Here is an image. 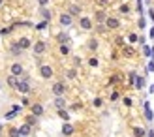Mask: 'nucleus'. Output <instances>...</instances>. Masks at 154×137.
Returning a JSON list of instances; mask_svg holds the SVG:
<instances>
[{
  "instance_id": "423d86ee",
  "label": "nucleus",
  "mask_w": 154,
  "mask_h": 137,
  "mask_svg": "<svg viewBox=\"0 0 154 137\" xmlns=\"http://www.w3.org/2000/svg\"><path fill=\"white\" fill-rule=\"evenodd\" d=\"M105 26L109 28V30H115V28L120 26V21H119L117 17H107V19H105Z\"/></svg>"
},
{
  "instance_id": "7c9ffc66",
  "label": "nucleus",
  "mask_w": 154,
  "mask_h": 137,
  "mask_svg": "<svg viewBox=\"0 0 154 137\" xmlns=\"http://www.w3.org/2000/svg\"><path fill=\"white\" fill-rule=\"evenodd\" d=\"M75 75H77L75 70H68V72H66V77H68V79H75Z\"/></svg>"
},
{
  "instance_id": "7ed1b4c3",
  "label": "nucleus",
  "mask_w": 154,
  "mask_h": 137,
  "mask_svg": "<svg viewBox=\"0 0 154 137\" xmlns=\"http://www.w3.org/2000/svg\"><path fill=\"white\" fill-rule=\"evenodd\" d=\"M17 90L21 94H28L30 92V83H28V79L25 77V79H19V83H17Z\"/></svg>"
},
{
  "instance_id": "9d476101",
  "label": "nucleus",
  "mask_w": 154,
  "mask_h": 137,
  "mask_svg": "<svg viewBox=\"0 0 154 137\" xmlns=\"http://www.w3.org/2000/svg\"><path fill=\"white\" fill-rule=\"evenodd\" d=\"M79 26H81L83 30H92V19L81 17V19H79Z\"/></svg>"
},
{
  "instance_id": "72a5a7b5",
  "label": "nucleus",
  "mask_w": 154,
  "mask_h": 137,
  "mask_svg": "<svg viewBox=\"0 0 154 137\" xmlns=\"http://www.w3.org/2000/svg\"><path fill=\"white\" fill-rule=\"evenodd\" d=\"M88 64H90L92 68H96V66H98V58H90V60H88Z\"/></svg>"
},
{
  "instance_id": "a878e982",
  "label": "nucleus",
  "mask_w": 154,
  "mask_h": 137,
  "mask_svg": "<svg viewBox=\"0 0 154 137\" xmlns=\"http://www.w3.org/2000/svg\"><path fill=\"white\" fill-rule=\"evenodd\" d=\"M145 87V77H137L135 79V88H143Z\"/></svg>"
},
{
  "instance_id": "4c0bfd02",
  "label": "nucleus",
  "mask_w": 154,
  "mask_h": 137,
  "mask_svg": "<svg viewBox=\"0 0 154 137\" xmlns=\"http://www.w3.org/2000/svg\"><path fill=\"white\" fill-rule=\"evenodd\" d=\"M38 4H40V6H47L49 0H38Z\"/></svg>"
},
{
  "instance_id": "2eb2a0df",
  "label": "nucleus",
  "mask_w": 154,
  "mask_h": 137,
  "mask_svg": "<svg viewBox=\"0 0 154 137\" xmlns=\"http://www.w3.org/2000/svg\"><path fill=\"white\" fill-rule=\"evenodd\" d=\"M105 19H107V15H105L103 10H98V11L94 13V21H96V23H105Z\"/></svg>"
},
{
  "instance_id": "6ab92c4d",
  "label": "nucleus",
  "mask_w": 154,
  "mask_h": 137,
  "mask_svg": "<svg viewBox=\"0 0 154 137\" xmlns=\"http://www.w3.org/2000/svg\"><path fill=\"white\" fill-rule=\"evenodd\" d=\"M57 40H58L60 45H62V43H70V36H68L66 32H60V34H57Z\"/></svg>"
},
{
  "instance_id": "473e14b6",
  "label": "nucleus",
  "mask_w": 154,
  "mask_h": 137,
  "mask_svg": "<svg viewBox=\"0 0 154 137\" xmlns=\"http://www.w3.org/2000/svg\"><path fill=\"white\" fill-rule=\"evenodd\" d=\"M128 40L134 43V41H137V40H139V36H137V34H128Z\"/></svg>"
},
{
  "instance_id": "f704fd0d",
  "label": "nucleus",
  "mask_w": 154,
  "mask_h": 137,
  "mask_svg": "<svg viewBox=\"0 0 154 137\" xmlns=\"http://www.w3.org/2000/svg\"><path fill=\"white\" fill-rule=\"evenodd\" d=\"M137 25H139V28H145V25H147V21H145V17H141V19H139V23H137Z\"/></svg>"
},
{
  "instance_id": "37998d69",
  "label": "nucleus",
  "mask_w": 154,
  "mask_h": 137,
  "mask_svg": "<svg viewBox=\"0 0 154 137\" xmlns=\"http://www.w3.org/2000/svg\"><path fill=\"white\" fill-rule=\"evenodd\" d=\"M145 2H147V4H150V0H145Z\"/></svg>"
},
{
  "instance_id": "f3484780",
  "label": "nucleus",
  "mask_w": 154,
  "mask_h": 137,
  "mask_svg": "<svg viewBox=\"0 0 154 137\" xmlns=\"http://www.w3.org/2000/svg\"><path fill=\"white\" fill-rule=\"evenodd\" d=\"M40 15H42L45 21H51V17H53V13H51L45 6H40Z\"/></svg>"
},
{
  "instance_id": "f8f14e48",
  "label": "nucleus",
  "mask_w": 154,
  "mask_h": 137,
  "mask_svg": "<svg viewBox=\"0 0 154 137\" xmlns=\"http://www.w3.org/2000/svg\"><path fill=\"white\" fill-rule=\"evenodd\" d=\"M53 105H55L57 109H66V100H64V96H55V102H53Z\"/></svg>"
},
{
  "instance_id": "ea45409f",
  "label": "nucleus",
  "mask_w": 154,
  "mask_h": 137,
  "mask_svg": "<svg viewBox=\"0 0 154 137\" xmlns=\"http://www.w3.org/2000/svg\"><path fill=\"white\" fill-rule=\"evenodd\" d=\"M143 51H145V55H147V56H149V55H150V49H149V47H147V45H145V47H143Z\"/></svg>"
},
{
  "instance_id": "f257e3e1",
  "label": "nucleus",
  "mask_w": 154,
  "mask_h": 137,
  "mask_svg": "<svg viewBox=\"0 0 154 137\" xmlns=\"http://www.w3.org/2000/svg\"><path fill=\"white\" fill-rule=\"evenodd\" d=\"M53 94L55 96H64L66 94V90H68V87H66V83H62V81H57V83H53Z\"/></svg>"
},
{
  "instance_id": "c85d7f7f",
  "label": "nucleus",
  "mask_w": 154,
  "mask_h": 137,
  "mask_svg": "<svg viewBox=\"0 0 154 137\" xmlns=\"http://www.w3.org/2000/svg\"><path fill=\"white\" fill-rule=\"evenodd\" d=\"M119 98H120V92H117V90H115V92H111V96H109V100H111V102H117Z\"/></svg>"
},
{
  "instance_id": "a19ab883",
  "label": "nucleus",
  "mask_w": 154,
  "mask_h": 137,
  "mask_svg": "<svg viewBox=\"0 0 154 137\" xmlns=\"http://www.w3.org/2000/svg\"><path fill=\"white\" fill-rule=\"evenodd\" d=\"M147 137H154V132H152V130H149V132H147Z\"/></svg>"
},
{
  "instance_id": "aec40b11",
  "label": "nucleus",
  "mask_w": 154,
  "mask_h": 137,
  "mask_svg": "<svg viewBox=\"0 0 154 137\" xmlns=\"http://www.w3.org/2000/svg\"><path fill=\"white\" fill-rule=\"evenodd\" d=\"M134 137H145V128H141V126H134Z\"/></svg>"
},
{
  "instance_id": "bb28decb",
  "label": "nucleus",
  "mask_w": 154,
  "mask_h": 137,
  "mask_svg": "<svg viewBox=\"0 0 154 137\" xmlns=\"http://www.w3.org/2000/svg\"><path fill=\"white\" fill-rule=\"evenodd\" d=\"M122 51H124V55H126V56H132V55H134V47H132V45H126V47L122 49Z\"/></svg>"
},
{
  "instance_id": "4468645a",
  "label": "nucleus",
  "mask_w": 154,
  "mask_h": 137,
  "mask_svg": "<svg viewBox=\"0 0 154 137\" xmlns=\"http://www.w3.org/2000/svg\"><path fill=\"white\" fill-rule=\"evenodd\" d=\"M30 132H32V126L30 124H23V126H19V133H21V137H26V135H30Z\"/></svg>"
},
{
  "instance_id": "4be33fe9",
  "label": "nucleus",
  "mask_w": 154,
  "mask_h": 137,
  "mask_svg": "<svg viewBox=\"0 0 154 137\" xmlns=\"http://www.w3.org/2000/svg\"><path fill=\"white\" fill-rule=\"evenodd\" d=\"M38 118H40V117H36V115H28V117L25 118V122L30 124V126H36V124H38Z\"/></svg>"
},
{
  "instance_id": "cd10ccee",
  "label": "nucleus",
  "mask_w": 154,
  "mask_h": 137,
  "mask_svg": "<svg viewBox=\"0 0 154 137\" xmlns=\"http://www.w3.org/2000/svg\"><path fill=\"white\" fill-rule=\"evenodd\" d=\"M10 137H21L19 128H10Z\"/></svg>"
},
{
  "instance_id": "f03ea898",
  "label": "nucleus",
  "mask_w": 154,
  "mask_h": 137,
  "mask_svg": "<svg viewBox=\"0 0 154 137\" xmlns=\"http://www.w3.org/2000/svg\"><path fill=\"white\" fill-rule=\"evenodd\" d=\"M40 75H42V79H51L53 75H55V72H53V68L49 64H42L40 66Z\"/></svg>"
},
{
  "instance_id": "c9c22d12",
  "label": "nucleus",
  "mask_w": 154,
  "mask_h": 137,
  "mask_svg": "<svg viewBox=\"0 0 154 137\" xmlns=\"http://www.w3.org/2000/svg\"><path fill=\"white\" fill-rule=\"evenodd\" d=\"M132 98H124V105H128V107H132Z\"/></svg>"
},
{
  "instance_id": "9b49d317",
  "label": "nucleus",
  "mask_w": 154,
  "mask_h": 137,
  "mask_svg": "<svg viewBox=\"0 0 154 137\" xmlns=\"http://www.w3.org/2000/svg\"><path fill=\"white\" fill-rule=\"evenodd\" d=\"M17 83H19V77L17 75H8V79H6V85L10 87V88H17Z\"/></svg>"
},
{
  "instance_id": "79ce46f5",
  "label": "nucleus",
  "mask_w": 154,
  "mask_h": 137,
  "mask_svg": "<svg viewBox=\"0 0 154 137\" xmlns=\"http://www.w3.org/2000/svg\"><path fill=\"white\" fill-rule=\"evenodd\" d=\"M2 4H4V0H0V6H2Z\"/></svg>"
},
{
  "instance_id": "58836bf2",
  "label": "nucleus",
  "mask_w": 154,
  "mask_h": 137,
  "mask_svg": "<svg viewBox=\"0 0 154 137\" xmlns=\"http://www.w3.org/2000/svg\"><path fill=\"white\" fill-rule=\"evenodd\" d=\"M115 41H117V45H122V43H124V40H122L120 36H119V38H117V40H115Z\"/></svg>"
},
{
  "instance_id": "2f4dec72",
  "label": "nucleus",
  "mask_w": 154,
  "mask_h": 137,
  "mask_svg": "<svg viewBox=\"0 0 154 137\" xmlns=\"http://www.w3.org/2000/svg\"><path fill=\"white\" fill-rule=\"evenodd\" d=\"M119 79H120V75H111L109 83H111V85H115V83H119Z\"/></svg>"
},
{
  "instance_id": "393cba45",
  "label": "nucleus",
  "mask_w": 154,
  "mask_h": 137,
  "mask_svg": "<svg viewBox=\"0 0 154 137\" xmlns=\"http://www.w3.org/2000/svg\"><path fill=\"white\" fill-rule=\"evenodd\" d=\"M145 117H147L149 122L152 120V111H150V107H149V103H145Z\"/></svg>"
},
{
  "instance_id": "39448f33",
  "label": "nucleus",
  "mask_w": 154,
  "mask_h": 137,
  "mask_svg": "<svg viewBox=\"0 0 154 137\" xmlns=\"http://www.w3.org/2000/svg\"><path fill=\"white\" fill-rule=\"evenodd\" d=\"M32 49H34L36 55H43V53L47 51V43H45V41H36V43L32 45Z\"/></svg>"
},
{
  "instance_id": "5701e85b",
  "label": "nucleus",
  "mask_w": 154,
  "mask_h": 137,
  "mask_svg": "<svg viewBox=\"0 0 154 137\" xmlns=\"http://www.w3.org/2000/svg\"><path fill=\"white\" fill-rule=\"evenodd\" d=\"M58 117L62 118V120H66V122H68V120H70V113H68L66 109H58Z\"/></svg>"
},
{
  "instance_id": "6e6552de",
  "label": "nucleus",
  "mask_w": 154,
  "mask_h": 137,
  "mask_svg": "<svg viewBox=\"0 0 154 137\" xmlns=\"http://www.w3.org/2000/svg\"><path fill=\"white\" fill-rule=\"evenodd\" d=\"M10 55H11V56H21V55H23V49H21V45H19L17 41L10 45Z\"/></svg>"
},
{
  "instance_id": "e433bc0d",
  "label": "nucleus",
  "mask_w": 154,
  "mask_h": 137,
  "mask_svg": "<svg viewBox=\"0 0 154 137\" xmlns=\"http://www.w3.org/2000/svg\"><path fill=\"white\" fill-rule=\"evenodd\" d=\"M120 13H130V8L128 6H120Z\"/></svg>"
},
{
  "instance_id": "dca6fc26",
  "label": "nucleus",
  "mask_w": 154,
  "mask_h": 137,
  "mask_svg": "<svg viewBox=\"0 0 154 137\" xmlns=\"http://www.w3.org/2000/svg\"><path fill=\"white\" fill-rule=\"evenodd\" d=\"M68 13H70L72 17H75V15H81V6H77V4H72L70 8H68Z\"/></svg>"
},
{
  "instance_id": "20e7f679",
  "label": "nucleus",
  "mask_w": 154,
  "mask_h": 137,
  "mask_svg": "<svg viewBox=\"0 0 154 137\" xmlns=\"http://www.w3.org/2000/svg\"><path fill=\"white\" fill-rule=\"evenodd\" d=\"M10 72H11V75H17V77H21V75L25 73V68H23L21 62H13L11 68H10Z\"/></svg>"
},
{
  "instance_id": "412c9836",
  "label": "nucleus",
  "mask_w": 154,
  "mask_h": 137,
  "mask_svg": "<svg viewBox=\"0 0 154 137\" xmlns=\"http://www.w3.org/2000/svg\"><path fill=\"white\" fill-rule=\"evenodd\" d=\"M98 47H100L98 40H96V38H90V40H88V49L90 51H98Z\"/></svg>"
},
{
  "instance_id": "b1692460",
  "label": "nucleus",
  "mask_w": 154,
  "mask_h": 137,
  "mask_svg": "<svg viewBox=\"0 0 154 137\" xmlns=\"http://www.w3.org/2000/svg\"><path fill=\"white\" fill-rule=\"evenodd\" d=\"M58 51H60V55H64V56H66V55H70V45H68V43H62Z\"/></svg>"
},
{
  "instance_id": "ddd939ff",
  "label": "nucleus",
  "mask_w": 154,
  "mask_h": 137,
  "mask_svg": "<svg viewBox=\"0 0 154 137\" xmlns=\"http://www.w3.org/2000/svg\"><path fill=\"white\" fill-rule=\"evenodd\" d=\"M17 43L21 45V49H23V51H26V49H30V47H32V41H30V40H28L26 36H23L21 40L17 41Z\"/></svg>"
},
{
  "instance_id": "0eeeda50",
  "label": "nucleus",
  "mask_w": 154,
  "mask_h": 137,
  "mask_svg": "<svg viewBox=\"0 0 154 137\" xmlns=\"http://www.w3.org/2000/svg\"><path fill=\"white\" fill-rule=\"evenodd\" d=\"M58 23L62 26H70L72 23H73V17H72L70 13H62V15H60V19H58Z\"/></svg>"
},
{
  "instance_id": "1a4fd4ad",
  "label": "nucleus",
  "mask_w": 154,
  "mask_h": 137,
  "mask_svg": "<svg viewBox=\"0 0 154 137\" xmlns=\"http://www.w3.org/2000/svg\"><path fill=\"white\" fill-rule=\"evenodd\" d=\"M30 113L36 115V117H42L43 115V105L42 103H32V105H30Z\"/></svg>"
},
{
  "instance_id": "c756f323",
  "label": "nucleus",
  "mask_w": 154,
  "mask_h": 137,
  "mask_svg": "<svg viewBox=\"0 0 154 137\" xmlns=\"http://www.w3.org/2000/svg\"><path fill=\"white\" fill-rule=\"evenodd\" d=\"M92 105H94V107H102V105H103V100H102V98H96V100L92 102Z\"/></svg>"
},
{
  "instance_id": "a211bd4d",
  "label": "nucleus",
  "mask_w": 154,
  "mask_h": 137,
  "mask_svg": "<svg viewBox=\"0 0 154 137\" xmlns=\"http://www.w3.org/2000/svg\"><path fill=\"white\" fill-rule=\"evenodd\" d=\"M73 132H75V130H73V126H72L70 122H66V124L62 126V135H66V137H68V135H73Z\"/></svg>"
}]
</instances>
